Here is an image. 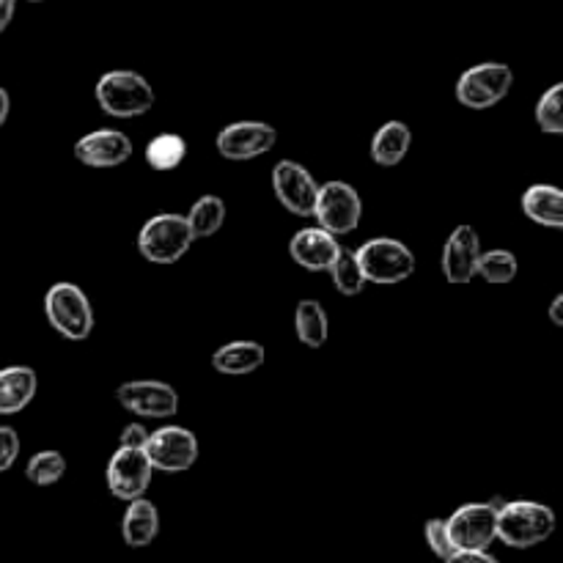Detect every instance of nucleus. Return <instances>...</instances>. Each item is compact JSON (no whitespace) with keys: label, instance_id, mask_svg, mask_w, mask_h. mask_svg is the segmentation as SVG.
Instances as JSON below:
<instances>
[{"label":"nucleus","instance_id":"1","mask_svg":"<svg viewBox=\"0 0 563 563\" xmlns=\"http://www.w3.org/2000/svg\"><path fill=\"white\" fill-rule=\"evenodd\" d=\"M500 542L515 550H531L555 533V511L537 500H509L498 506Z\"/></svg>","mask_w":563,"mask_h":563},{"label":"nucleus","instance_id":"2","mask_svg":"<svg viewBox=\"0 0 563 563\" xmlns=\"http://www.w3.org/2000/svg\"><path fill=\"white\" fill-rule=\"evenodd\" d=\"M97 104L113 119H137L154 104V88L143 75L132 69L104 71L93 88Z\"/></svg>","mask_w":563,"mask_h":563},{"label":"nucleus","instance_id":"3","mask_svg":"<svg viewBox=\"0 0 563 563\" xmlns=\"http://www.w3.org/2000/svg\"><path fill=\"white\" fill-rule=\"evenodd\" d=\"M192 231L185 214L159 212L137 231V251L152 264H176L192 245Z\"/></svg>","mask_w":563,"mask_h":563},{"label":"nucleus","instance_id":"4","mask_svg":"<svg viewBox=\"0 0 563 563\" xmlns=\"http://www.w3.org/2000/svg\"><path fill=\"white\" fill-rule=\"evenodd\" d=\"M355 258L363 269V278L379 286L401 284L416 273L412 251L394 236H374V240L363 242L355 251Z\"/></svg>","mask_w":563,"mask_h":563},{"label":"nucleus","instance_id":"5","mask_svg":"<svg viewBox=\"0 0 563 563\" xmlns=\"http://www.w3.org/2000/svg\"><path fill=\"white\" fill-rule=\"evenodd\" d=\"M44 313L49 328L69 341H86L93 330V308L86 291L66 280L49 286L44 295Z\"/></svg>","mask_w":563,"mask_h":563},{"label":"nucleus","instance_id":"6","mask_svg":"<svg viewBox=\"0 0 563 563\" xmlns=\"http://www.w3.org/2000/svg\"><path fill=\"white\" fill-rule=\"evenodd\" d=\"M515 82V71L511 66L498 64V60H487V64L471 66L465 75L456 82V99L471 110H489L506 99Z\"/></svg>","mask_w":563,"mask_h":563},{"label":"nucleus","instance_id":"7","mask_svg":"<svg viewBox=\"0 0 563 563\" xmlns=\"http://www.w3.org/2000/svg\"><path fill=\"white\" fill-rule=\"evenodd\" d=\"M363 201L350 181H328L319 187L313 218L333 236H346L361 225Z\"/></svg>","mask_w":563,"mask_h":563},{"label":"nucleus","instance_id":"8","mask_svg":"<svg viewBox=\"0 0 563 563\" xmlns=\"http://www.w3.org/2000/svg\"><path fill=\"white\" fill-rule=\"evenodd\" d=\"M498 506L500 500L460 506L445 520L454 550H489V544L498 539V533H495V528H498Z\"/></svg>","mask_w":563,"mask_h":563},{"label":"nucleus","instance_id":"9","mask_svg":"<svg viewBox=\"0 0 563 563\" xmlns=\"http://www.w3.org/2000/svg\"><path fill=\"white\" fill-rule=\"evenodd\" d=\"M143 451L154 471L163 473H185L198 462V440L185 427H163L148 432Z\"/></svg>","mask_w":563,"mask_h":563},{"label":"nucleus","instance_id":"10","mask_svg":"<svg viewBox=\"0 0 563 563\" xmlns=\"http://www.w3.org/2000/svg\"><path fill=\"white\" fill-rule=\"evenodd\" d=\"M152 476L154 467L143 449H124V445H119V451L108 462L110 495L126 500V504L146 495V489L152 487Z\"/></svg>","mask_w":563,"mask_h":563},{"label":"nucleus","instance_id":"11","mask_svg":"<svg viewBox=\"0 0 563 563\" xmlns=\"http://www.w3.org/2000/svg\"><path fill=\"white\" fill-rule=\"evenodd\" d=\"M126 412L141 418H170L179 412V394L159 379H132L115 390Z\"/></svg>","mask_w":563,"mask_h":563},{"label":"nucleus","instance_id":"12","mask_svg":"<svg viewBox=\"0 0 563 563\" xmlns=\"http://www.w3.org/2000/svg\"><path fill=\"white\" fill-rule=\"evenodd\" d=\"M273 190L275 198L284 203V209H289L297 218H311L313 214L319 185L306 165L295 163V159H280L273 168Z\"/></svg>","mask_w":563,"mask_h":563},{"label":"nucleus","instance_id":"13","mask_svg":"<svg viewBox=\"0 0 563 563\" xmlns=\"http://www.w3.org/2000/svg\"><path fill=\"white\" fill-rule=\"evenodd\" d=\"M275 143H278V130L267 121H234L220 130L218 152L225 159L245 163V159L267 154Z\"/></svg>","mask_w":563,"mask_h":563},{"label":"nucleus","instance_id":"14","mask_svg":"<svg viewBox=\"0 0 563 563\" xmlns=\"http://www.w3.org/2000/svg\"><path fill=\"white\" fill-rule=\"evenodd\" d=\"M482 256V240L473 225H456L443 245V275L449 284L465 286L476 278V264Z\"/></svg>","mask_w":563,"mask_h":563},{"label":"nucleus","instance_id":"15","mask_svg":"<svg viewBox=\"0 0 563 563\" xmlns=\"http://www.w3.org/2000/svg\"><path fill=\"white\" fill-rule=\"evenodd\" d=\"M75 157L88 168H115L132 157V141L119 130H97L75 143Z\"/></svg>","mask_w":563,"mask_h":563},{"label":"nucleus","instance_id":"16","mask_svg":"<svg viewBox=\"0 0 563 563\" xmlns=\"http://www.w3.org/2000/svg\"><path fill=\"white\" fill-rule=\"evenodd\" d=\"M341 245L330 231H324L322 225H308L300 229L289 242V256L291 262L300 264L308 273H328L330 264L339 256Z\"/></svg>","mask_w":563,"mask_h":563},{"label":"nucleus","instance_id":"17","mask_svg":"<svg viewBox=\"0 0 563 563\" xmlns=\"http://www.w3.org/2000/svg\"><path fill=\"white\" fill-rule=\"evenodd\" d=\"M38 377L31 366L0 368V416H16L33 401Z\"/></svg>","mask_w":563,"mask_h":563},{"label":"nucleus","instance_id":"18","mask_svg":"<svg viewBox=\"0 0 563 563\" xmlns=\"http://www.w3.org/2000/svg\"><path fill=\"white\" fill-rule=\"evenodd\" d=\"M267 361V352L258 341H229L212 355V368L225 377H245L258 372Z\"/></svg>","mask_w":563,"mask_h":563},{"label":"nucleus","instance_id":"19","mask_svg":"<svg viewBox=\"0 0 563 563\" xmlns=\"http://www.w3.org/2000/svg\"><path fill=\"white\" fill-rule=\"evenodd\" d=\"M159 533V515H157V506L152 500L143 498L130 500L124 511V520H121V537H124V544L130 548L141 550L148 548V544L157 539Z\"/></svg>","mask_w":563,"mask_h":563},{"label":"nucleus","instance_id":"20","mask_svg":"<svg viewBox=\"0 0 563 563\" xmlns=\"http://www.w3.org/2000/svg\"><path fill=\"white\" fill-rule=\"evenodd\" d=\"M522 212L533 223L563 229V192L555 185H531L522 196Z\"/></svg>","mask_w":563,"mask_h":563},{"label":"nucleus","instance_id":"21","mask_svg":"<svg viewBox=\"0 0 563 563\" xmlns=\"http://www.w3.org/2000/svg\"><path fill=\"white\" fill-rule=\"evenodd\" d=\"M412 146V132L405 121H385L372 141L374 163L383 168H394L407 157Z\"/></svg>","mask_w":563,"mask_h":563},{"label":"nucleus","instance_id":"22","mask_svg":"<svg viewBox=\"0 0 563 563\" xmlns=\"http://www.w3.org/2000/svg\"><path fill=\"white\" fill-rule=\"evenodd\" d=\"M295 333L308 350H319L324 346L330 335V322L328 311L322 308V302L317 300H302L295 311Z\"/></svg>","mask_w":563,"mask_h":563},{"label":"nucleus","instance_id":"23","mask_svg":"<svg viewBox=\"0 0 563 563\" xmlns=\"http://www.w3.org/2000/svg\"><path fill=\"white\" fill-rule=\"evenodd\" d=\"M187 225L192 231V240H207L223 229L225 220V203L218 196H201L190 207V214H185Z\"/></svg>","mask_w":563,"mask_h":563},{"label":"nucleus","instance_id":"24","mask_svg":"<svg viewBox=\"0 0 563 563\" xmlns=\"http://www.w3.org/2000/svg\"><path fill=\"white\" fill-rule=\"evenodd\" d=\"M187 157V143L185 137L176 132H159L148 141L146 146V163L154 170H174L185 163Z\"/></svg>","mask_w":563,"mask_h":563},{"label":"nucleus","instance_id":"25","mask_svg":"<svg viewBox=\"0 0 563 563\" xmlns=\"http://www.w3.org/2000/svg\"><path fill=\"white\" fill-rule=\"evenodd\" d=\"M328 273L330 278H333L335 291L344 297H357L363 291V286H366V278H363V269L361 264H357L355 251H346V247H341Z\"/></svg>","mask_w":563,"mask_h":563},{"label":"nucleus","instance_id":"26","mask_svg":"<svg viewBox=\"0 0 563 563\" xmlns=\"http://www.w3.org/2000/svg\"><path fill=\"white\" fill-rule=\"evenodd\" d=\"M66 476V456L60 451H38L27 460L25 478L36 487H53Z\"/></svg>","mask_w":563,"mask_h":563},{"label":"nucleus","instance_id":"27","mask_svg":"<svg viewBox=\"0 0 563 563\" xmlns=\"http://www.w3.org/2000/svg\"><path fill=\"white\" fill-rule=\"evenodd\" d=\"M520 273V264L511 251H482L476 264V275H482L487 284H511Z\"/></svg>","mask_w":563,"mask_h":563},{"label":"nucleus","instance_id":"28","mask_svg":"<svg viewBox=\"0 0 563 563\" xmlns=\"http://www.w3.org/2000/svg\"><path fill=\"white\" fill-rule=\"evenodd\" d=\"M537 124L548 135H561L563 132V82H555L539 97L537 102Z\"/></svg>","mask_w":563,"mask_h":563},{"label":"nucleus","instance_id":"29","mask_svg":"<svg viewBox=\"0 0 563 563\" xmlns=\"http://www.w3.org/2000/svg\"><path fill=\"white\" fill-rule=\"evenodd\" d=\"M423 537H427L429 550H432L438 559L445 561L451 553H454V544H451L449 528H445V520H440V517H434V520H429L427 526H423Z\"/></svg>","mask_w":563,"mask_h":563},{"label":"nucleus","instance_id":"30","mask_svg":"<svg viewBox=\"0 0 563 563\" xmlns=\"http://www.w3.org/2000/svg\"><path fill=\"white\" fill-rule=\"evenodd\" d=\"M20 456V434L11 427H0V473L11 471Z\"/></svg>","mask_w":563,"mask_h":563},{"label":"nucleus","instance_id":"31","mask_svg":"<svg viewBox=\"0 0 563 563\" xmlns=\"http://www.w3.org/2000/svg\"><path fill=\"white\" fill-rule=\"evenodd\" d=\"M146 440H148L146 427H141V423H130V427L121 429L119 445H124V449H143Z\"/></svg>","mask_w":563,"mask_h":563},{"label":"nucleus","instance_id":"32","mask_svg":"<svg viewBox=\"0 0 563 563\" xmlns=\"http://www.w3.org/2000/svg\"><path fill=\"white\" fill-rule=\"evenodd\" d=\"M445 563H500V561L493 559L487 550H454V553L445 559Z\"/></svg>","mask_w":563,"mask_h":563},{"label":"nucleus","instance_id":"33","mask_svg":"<svg viewBox=\"0 0 563 563\" xmlns=\"http://www.w3.org/2000/svg\"><path fill=\"white\" fill-rule=\"evenodd\" d=\"M14 11H16V0H0V33L11 25Z\"/></svg>","mask_w":563,"mask_h":563},{"label":"nucleus","instance_id":"34","mask_svg":"<svg viewBox=\"0 0 563 563\" xmlns=\"http://www.w3.org/2000/svg\"><path fill=\"white\" fill-rule=\"evenodd\" d=\"M550 322L555 328H563V295H555L553 302H550Z\"/></svg>","mask_w":563,"mask_h":563},{"label":"nucleus","instance_id":"35","mask_svg":"<svg viewBox=\"0 0 563 563\" xmlns=\"http://www.w3.org/2000/svg\"><path fill=\"white\" fill-rule=\"evenodd\" d=\"M9 108H11L9 91H5V88H0V126H3L5 119H9Z\"/></svg>","mask_w":563,"mask_h":563},{"label":"nucleus","instance_id":"36","mask_svg":"<svg viewBox=\"0 0 563 563\" xmlns=\"http://www.w3.org/2000/svg\"><path fill=\"white\" fill-rule=\"evenodd\" d=\"M27 3H42V0H27Z\"/></svg>","mask_w":563,"mask_h":563}]
</instances>
